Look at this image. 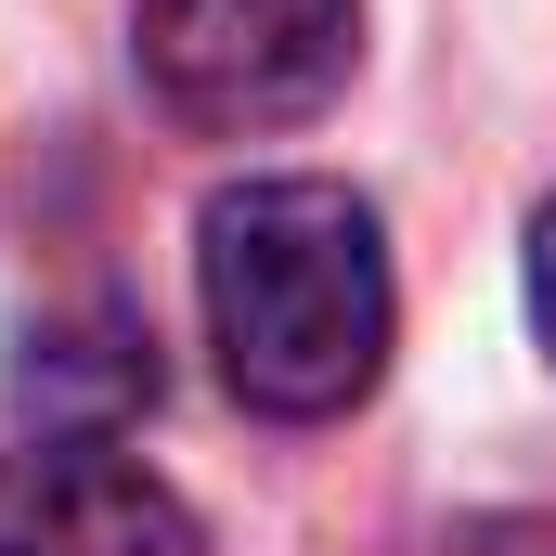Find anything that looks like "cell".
Returning a JSON list of instances; mask_svg holds the SVG:
<instances>
[{"label": "cell", "instance_id": "1", "mask_svg": "<svg viewBox=\"0 0 556 556\" xmlns=\"http://www.w3.org/2000/svg\"><path fill=\"white\" fill-rule=\"evenodd\" d=\"M194 298H207V350L233 376V402L273 427H324L350 415L389 363V247H376V207L350 181H233L194 233Z\"/></svg>", "mask_w": 556, "mask_h": 556}, {"label": "cell", "instance_id": "2", "mask_svg": "<svg viewBox=\"0 0 556 556\" xmlns=\"http://www.w3.org/2000/svg\"><path fill=\"white\" fill-rule=\"evenodd\" d=\"M142 91L207 142L298 130L350 91L363 52V0H142L130 13Z\"/></svg>", "mask_w": 556, "mask_h": 556}, {"label": "cell", "instance_id": "3", "mask_svg": "<svg viewBox=\"0 0 556 556\" xmlns=\"http://www.w3.org/2000/svg\"><path fill=\"white\" fill-rule=\"evenodd\" d=\"M0 556H207V531L117 440H26L0 453Z\"/></svg>", "mask_w": 556, "mask_h": 556}, {"label": "cell", "instance_id": "4", "mask_svg": "<svg viewBox=\"0 0 556 556\" xmlns=\"http://www.w3.org/2000/svg\"><path fill=\"white\" fill-rule=\"evenodd\" d=\"M531 324H544V350H556V194H544V220H531Z\"/></svg>", "mask_w": 556, "mask_h": 556}]
</instances>
